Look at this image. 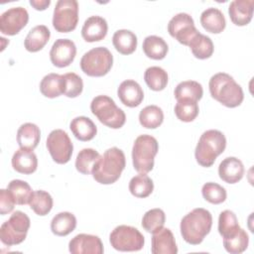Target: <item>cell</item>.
Segmentation results:
<instances>
[{"label": "cell", "instance_id": "cell-1", "mask_svg": "<svg viewBox=\"0 0 254 254\" xmlns=\"http://www.w3.org/2000/svg\"><path fill=\"white\" fill-rule=\"evenodd\" d=\"M212 226V215L205 208H194L181 220V234L186 242L198 245L209 233Z\"/></svg>", "mask_w": 254, "mask_h": 254}, {"label": "cell", "instance_id": "cell-2", "mask_svg": "<svg viewBox=\"0 0 254 254\" xmlns=\"http://www.w3.org/2000/svg\"><path fill=\"white\" fill-rule=\"evenodd\" d=\"M208 87L212 98L226 107H237L244 99L242 87L228 73L218 72L212 75Z\"/></svg>", "mask_w": 254, "mask_h": 254}, {"label": "cell", "instance_id": "cell-3", "mask_svg": "<svg viewBox=\"0 0 254 254\" xmlns=\"http://www.w3.org/2000/svg\"><path fill=\"white\" fill-rule=\"evenodd\" d=\"M126 160L122 150L117 147L107 149L92 170L93 179L101 185L114 184L125 169Z\"/></svg>", "mask_w": 254, "mask_h": 254}, {"label": "cell", "instance_id": "cell-4", "mask_svg": "<svg viewBox=\"0 0 254 254\" xmlns=\"http://www.w3.org/2000/svg\"><path fill=\"white\" fill-rule=\"evenodd\" d=\"M226 147V138L222 132L210 129L202 133L195 147L196 162L205 168L211 167L216 158L223 153Z\"/></svg>", "mask_w": 254, "mask_h": 254}, {"label": "cell", "instance_id": "cell-5", "mask_svg": "<svg viewBox=\"0 0 254 254\" xmlns=\"http://www.w3.org/2000/svg\"><path fill=\"white\" fill-rule=\"evenodd\" d=\"M159 150L155 137L143 134L135 139L132 148L133 167L138 173L147 174L153 170L154 159Z\"/></svg>", "mask_w": 254, "mask_h": 254}, {"label": "cell", "instance_id": "cell-6", "mask_svg": "<svg viewBox=\"0 0 254 254\" xmlns=\"http://www.w3.org/2000/svg\"><path fill=\"white\" fill-rule=\"evenodd\" d=\"M90 110L103 125L109 128L119 129L125 124L126 115L124 111L107 95L95 96L90 103Z\"/></svg>", "mask_w": 254, "mask_h": 254}, {"label": "cell", "instance_id": "cell-7", "mask_svg": "<svg viewBox=\"0 0 254 254\" xmlns=\"http://www.w3.org/2000/svg\"><path fill=\"white\" fill-rule=\"evenodd\" d=\"M113 64V56L105 47H96L85 53L80 60V68L88 76H103Z\"/></svg>", "mask_w": 254, "mask_h": 254}, {"label": "cell", "instance_id": "cell-8", "mask_svg": "<svg viewBox=\"0 0 254 254\" xmlns=\"http://www.w3.org/2000/svg\"><path fill=\"white\" fill-rule=\"evenodd\" d=\"M30 224V218L25 212L20 210L14 211L10 218L1 225V241L7 246H13L22 243L27 236Z\"/></svg>", "mask_w": 254, "mask_h": 254}, {"label": "cell", "instance_id": "cell-9", "mask_svg": "<svg viewBox=\"0 0 254 254\" xmlns=\"http://www.w3.org/2000/svg\"><path fill=\"white\" fill-rule=\"evenodd\" d=\"M111 246L118 251H139L145 244L143 234L135 227L130 225H119L115 227L110 235Z\"/></svg>", "mask_w": 254, "mask_h": 254}, {"label": "cell", "instance_id": "cell-10", "mask_svg": "<svg viewBox=\"0 0 254 254\" xmlns=\"http://www.w3.org/2000/svg\"><path fill=\"white\" fill-rule=\"evenodd\" d=\"M78 23V2L76 0H59L54 9L53 26L57 32L73 31Z\"/></svg>", "mask_w": 254, "mask_h": 254}, {"label": "cell", "instance_id": "cell-11", "mask_svg": "<svg viewBox=\"0 0 254 254\" xmlns=\"http://www.w3.org/2000/svg\"><path fill=\"white\" fill-rule=\"evenodd\" d=\"M47 149L57 164H66L72 155L73 145L67 133L62 129L53 130L47 138Z\"/></svg>", "mask_w": 254, "mask_h": 254}, {"label": "cell", "instance_id": "cell-12", "mask_svg": "<svg viewBox=\"0 0 254 254\" xmlns=\"http://www.w3.org/2000/svg\"><path fill=\"white\" fill-rule=\"evenodd\" d=\"M168 32L180 44L185 46H189L192 39L199 33L194 26L193 19L188 13L175 15L168 24Z\"/></svg>", "mask_w": 254, "mask_h": 254}, {"label": "cell", "instance_id": "cell-13", "mask_svg": "<svg viewBox=\"0 0 254 254\" xmlns=\"http://www.w3.org/2000/svg\"><path fill=\"white\" fill-rule=\"evenodd\" d=\"M29 21L28 11L23 7H13L0 16V31L7 36L17 35Z\"/></svg>", "mask_w": 254, "mask_h": 254}, {"label": "cell", "instance_id": "cell-14", "mask_svg": "<svg viewBox=\"0 0 254 254\" xmlns=\"http://www.w3.org/2000/svg\"><path fill=\"white\" fill-rule=\"evenodd\" d=\"M75 55V44L68 39L56 40L50 51L51 62L57 67L68 66L73 62Z\"/></svg>", "mask_w": 254, "mask_h": 254}, {"label": "cell", "instance_id": "cell-15", "mask_svg": "<svg viewBox=\"0 0 254 254\" xmlns=\"http://www.w3.org/2000/svg\"><path fill=\"white\" fill-rule=\"evenodd\" d=\"M68 250L72 254H102L103 244L96 235L80 233L68 243Z\"/></svg>", "mask_w": 254, "mask_h": 254}, {"label": "cell", "instance_id": "cell-16", "mask_svg": "<svg viewBox=\"0 0 254 254\" xmlns=\"http://www.w3.org/2000/svg\"><path fill=\"white\" fill-rule=\"evenodd\" d=\"M108 31V25L100 16H90L84 21L81 29V36L85 42L93 43L103 40Z\"/></svg>", "mask_w": 254, "mask_h": 254}, {"label": "cell", "instance_id": "cell-17", "mask_svg": "<svg viewBox=\"0 0 254 254\" xmlns=\"http://www.w3.org/2000/svg\"><path fill=\"white\" fill-rule=\"evenodd\" d=\"M151 252L153 254H177L178 247L173 232L169 228L162 227L152 233Z\"/></svg>", "mask_w": 254, "mask_h": 254}, {"label": "cell", "instance_id": "cell-18", "mask_svg": "<svg viewBox=\"0 0 254 254\" xmlns=\"http://www.w3.org/2000/svg\"><path fill=\"white\" fill-rule=\"evenodd\" d=\"M120 101L128 107H136L144 99V92L140 84L133 79L122 81L117 89Z\"/></svg>", "mask_w": 254, "mask_h": 254}, {"label": "cell", "instance_id": "cell-19", "mask_svg": "<svg viewBox=\"0 0 254 254\" xmlns=\"http://www.w3.org/2000/svg\"><path fill=\"white\" fill-rule=\"evenodd\" d=\"M253 10V0H234L228 7V14L234 25L245 26L252 20Z\"/></svg>", "mask_w": 254, "mask_h": 254}, {"label": "cell", "instance_id": "cell-20", "mask_svg": "<svg viewBox=\"0 0 254 254\" xmlns=\"http://www.w3.org/2000/svg\"><path fill=\"white\" fill-rule=\"evenodd\" d=\"M244 166L235 157H227L221 161L218 167L219 178L227 184H236L244 176Z\"/></svg>", "mask_w": 254, "mask_h": 254}, {"label": "cell", "instance_id": "cell-21", "mask_svg": "<svg viewBox=\"0 0 254 254\" xmlns=\"http://www.w3.org/2000/svg\"><path fill=\"white\" fill-rule=\"evenodd\" d=\"M13 169L24 175H30L36 172L38 168V159L33 150L22 149L17 150L11 160Z\"/></svg>", "mask_w": 254, "mask_h": 254}, {"label": "cell", "instance_id": "cell-22", "mask_svg": "<svg viewBox=\"0 0 254 254\" xmlns=\"http://www.w3.org/2000/svg\"><path fill=\"white\" fill-rule=\"evenodd\" d=\"M200 24L206 32L219 34L225 29L226 21L223 13L219 9L209 7L201 13Z\"/></svg>", "mask_w": 254, "mask_h": 254}, {"label": "cell", "instance_id": "cell-23", "mask_svg": "<svg viewBox=\"0 0 254 254\" xmlns=\"http://www.w3.org/2000/svg\"><path fill=\"white\" fill-rule=\"evenodd\" d=\"M51 37V32L49 28L45 25L35 26L28 33L24 46L28 52L36 53L41 51L49 42Z\"/></svg>", "mask_w": 254, "mask_h": 254}, {"label": "cell", "instance_id": "cell-24", "mask_svg": "<svg viewBox=\"0 0 254 254\" xmlns=\"http://www.w3.org/2000/svg\"><path fill=\"white\" fill-rule=\"evenodd\" d=\"M41 139L40 128L34 123H24L17 131V142L20 148L34 150Z\"/></svg>", "mask_w": 254, "mask_h": 254}, {"label": "cell", "instance_id": "cell-25", "mask_svg": "<svg viewBox=\"0 0 254 254\" xmlns=\"http://www.w3.org/2000/svg\"><path fill=\"white\" fill-rule=\"evenodd\" d=\"M69 128L73 136L83 142L93 139L97 133V128L93 121L85 116L73 118L69 124Z\"/></svg>", "mask_w": 254, "mask_h": 254}, {"label": "cell", "instance_id": "cell-26", "mask_svg": "<svg viewBox=\"0 0 254 254\" xmlns=\"http://www.w3.org/2000/svg\"><path fill=\"white\" fill-rule=\"evenodd\" d=\"M41 93L48 98H56L64 92V74L49 73L43 77L40 83Z\"/></svg>", "mask_w": 254, "mask_h": 254}, {"label": "cell", "instance_id": "cell-27", "mask_svg": "<svg viewBox=\"0 0 254 254\" xmlns=\"http://www.w3.org/2000/svg\"><path fill=\"white\" fill-rule=\"evenodd\" d=\"M112 43L117 52L122 55H131L137 48V37L130 30H118L112 37Z\"/></svg>", "mask_w": 254, "mask_h": 254}, {"label": "cell", "instance_id": "cell-28", "mask_svg": "<svg viewBox=\"0 0 254 254\" xmlns=\"http://www.w3.org/2000/svg\"><path fill=\"white\" fill-rule=\"evenodd\" d=\"M76 227L75 216L68 211L56 214L51 221V230L58 236H66Z\"/></svg>", "mask_w": 254, "mask_h": 254}, {"label": "cell", "instance_id": "cell-29", "mask_svg": "<svg viewBox=\"0 0 254 254\" xmlns=\"http://www.w3.org/2000/svg\"><path fill=\"white\" fill-rule=\"evenodd\" d=\"M143 51L145 55L152 60H163L169 51L168 44L159 36H148L143 41Z\"/></svg>", "mask_w": 254, "mask_h": 254}, {"label": "cell", "instance_id": "cell-30", "mask_svg": "<svg viewBox=\"0 0 254 254\" xmlns=\"http://www.w3.org/2000/svg\"><path fill=\"white\" fill-rule=\"evenodd\" d=\"M101 158L100 154L91 148H84L76 156L75 168L82 175H89Z\"/></svg>", "mask_w": 254, "mask_h": 254}, {"label": "cell", "instance_id": "cell-31", "mask_svg": "<svg viewBox=\"0 0 254 254\" xmlns=\"http://www.w3.org/2000/svg\"><path fill=\"white\" fill-rule=\"evenodd\" d=\"M203 94L202 86L199 82L194 80H185L180 82L174 91V95L177 100L180 99H191L198 101Z\"/></svg>", "mask_w": 254, "mask_h": 254}, {"label": "cell", "instance_id": "cell-32", "mask_svg": "<svg viewBox=\"0 0 254 254\" xmlns=\"http://www.w3.org/2000/svg\"><path fill=\"white\" fill-rule=\"evenodd\" d=\"M153 190L154 183L146 174L140 173L133 177L129 182V190L136 197L145 198L153 192Z\"/></svg>", "mask_w": 254, "mask_h": 254}, {"label": "cell", "instance_id": "cell-33", "mask_svg": "<svg viewBox=\"0 0 254 254\" xmlns=\"http://www.w3.org/2000/svg\"><path fill=\"white\" fill-rule=\"evenodd\" d=\"M53 204L54 201L52 195L48 191L42 190L33 191L29 201L31 209H33V211L40 216L47 215L52 210Z\"/></svg>", "mask_w": 254, "mask_h": 254}, {"label": "cell", "instance_id": "cell-34", "mask_svg": "<svg viewBox=\"0 0 254 254\" xmlns=\"http://www.w3.org/2000/svg\"><path fill=\"white\" fill-rule=\"evenodd\" d=\"M164 121L163 110L157 105H148L139 113L140 124L147 129H156Z\"/></svg>", "mask_w": 254, "mask_h": 254}, {"label": "cell", "instance_id": "cell-35", "mask_svg": "<svg viewBox=\"0 0 254 254\" xmlns=\"http://www.w3.org/2000/svg\"><path fill=\"white\" fill-rule=\"evenodd\" d=\"M189 47L190 48V51L192 55L199 60H205L212 56L213 54V43L211 39L205 35H202L198 33L192 41L190 43Z\"/></svg>", "mask_w": 254, "mask_h": 254}, {"label": "cell", "instance_id": "cell-36", "mask_svg": "<svg viewBox=\"0 0 254 254\" xmlns=\"http://www.w3.org/2000/svg\"><path fill=\"white\" fill-rule=\"evenodd\" d=\"M144 79L150 89L161 91L168 84V73L160 66H150L145 70Z\"/></svg>", "mask_w": 254, "mask_h": 254}, {"label": "cell", "instance_id": "cell-37", "mask_svg": "<svg viewBox=\"0 0 254 254\" xmlns=\"http://www.w3.org/2000/svg\"><path fill=\"white\" fill-rule=\"evenodd\" d=\"M7 190L13 196L16 204L19 205L29 203L31 196L33 194V190L30 185L22 180L11 181L7 186Z\"/></svg>", "mask_w": 254, "mask_h": 254}, {"label": "cell", "instance_id": "cell-38", "mask_svg": "<svg viewBox=\"0 0 254 254\" xmlns=\"http://www.w3.org/2000/svg\"><path fill=\"white\" fill-rule=\"evenodd\" d=\"M249 243L248 234L241 227L229 237L223 238V246L228 253L240 254L244 252Z\"/></svg>", "mask_w": 254, "mask_h": 254}, {"label": "cell", "instance_id": "cell-39", "mask_svg": "<svg viewBox=\"0 0 254 254\" xmlns=\"http://www.w3.org/2000/svg\"><path fill=\"white\" fill-rule=\"evenodd\" d=\"M175 106V114L183 122H191L198 115L199 108L197 101L191 99H180L177 100Z\"/></svg>", "mask_w": 254, "mask_h": 254}, {"label": "cell", "instance_id": "cell-40", "mask_svg": "<svg viewBox=\"0 0 254 254\" xmlns=\"http://www.w3.org/2000/svg\"><path fill=\"white\" fill-rule=\"evenodd\" d=\"M166 221L165 212L161 208H152L145 212L142 218V227L150 233H154L157 230L164 227Z\"/></svg>", "mask_w": 254, "mask_h": 254}, {"label": "cell", "instance_id": "cell-41", "mask_svg": "<svg viewBox=\"0 0 254 254\" xmlns=\"http://www.w3.org/2000/svg\"><path fill=\"white\" fill-rule=\"evenodd\" d=\"M240 228L236 214L231 210H223L218 217V232L222 238L229 237Z\"/></svg>", "mask_w": 254, "mask_h": 254}, {"label": "cell", "instance_id": "cell-42", "mask_svg": "<svg viewBox=\"0 0 254 254\" xmlns=\"http://www.w3.org/2000/svg\"><path fill=\"white\" fill-rule=\"evenodd\" d=\"M202 196L205 200L213 204H219L225 201L227 193L225 189L216 183H206L201 189Z\"/></svg>", "mask_w": 254, "mask_h": 254}, {"label": "cell", "instance_id": "cell-43", "mask_svg": "<svg viewBox=\"0 0 254 254\" xmlns=\"http://www.w3.org/2000/svg\"><path fill=\"white\" fill-rule=\"evenodd\" d=\"M64 92L67 97L74 98L81 94L83 89V81L79 75L74 72H67L64 74Z\"/></svg>", "mask_w": 254, "mask_h": 254}, {"label": "cell", "instance_id": "cell-44", "mask_svg": "<svg viewBox=\"0 0 254 254\" xmlns=\"http://www.w3.org/2000/svg\"><path fill=\"white\" fill-rule=\"evenodd\" d=\"M16 202L8 190H0V214L5 215L14 209Z\"/></svg>", "mask_w": 254, "mask_h": 254}, {"label": "cell", "instance_id": "cell-45", "mask_svg": "<svg viewBox=\"0 0 254 254\" xmlns=\"http://www.w3.org/2000/svg\"><path fill=\"white\" fill-rule=\"evenodd\" d=\"M51 4L50 0H30V5L38 11L46 10Z\"/></svg>", "mask_w": 254, "mask_h": 254}]
</instances>
